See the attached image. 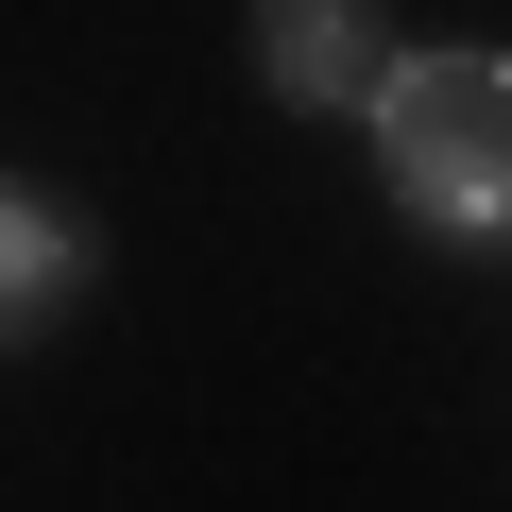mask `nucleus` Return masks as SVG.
Segmentation results:
<instances>
[{
	"instance_id": "nucleus-1",
	"label": "nucleus",
	"mask_w": 512,
	"mask_h": 512,
	"mask_svg": "<svg viewBox=\"0 0 512 512\" xmlns=\"http://www.w3.org/2000/svg\"><path fill=\"white\" fill-rule=\"evenodd\" d=\"M376 120V188L427 239H512V52H393Z\"/></svg>"
},
{
	"instance_id": "nucleus-2",
	"label": "nucleus",
	"mask_w": 512,
	"mask_h": 512,
	"mask_svg": "<svg viewBox=\"0 0 512 512\" xmlns=\"http://www.w3.org/2000/svg\"><path fill=\"white\" fill-rule=\"evenodd\" d=\"M86 274H103V222L0 171V359H18V342H52V325L86 308Z\"/></svg>"
},
{
	"instance_id": "nucleus-3",
	"label": "nucleus",
	"mask_w": 512,
	"mask_h": 512,
	"mask_svg": "<svg viewBox=\"0 0 512 512\" xmlns=\"http://www.w3.org/2000/svg\"><path fill=\"white\" fill-rule=\"evenodd\" d=\"M256 86L274 103H376L393 86V35H376V0H256Z\"/></svg>"
}]
</instances>
